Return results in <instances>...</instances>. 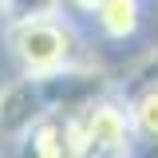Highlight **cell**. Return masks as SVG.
<instances>
[{
    "instance_id": "obj_5",
    "label": "cell",
    "mask_w": 158,
    "mask_h": 158,
    "mask_svg": "<svg viewBox=\"0 0 158 158\" xmlns=\"http://www.w3.org/2000/svg\"><path fill=\"white\" fill-rule=\"evenodd\" d=\"M59 8H63L59 0H8V16H36V12H59Z\"/></svg>"
},
{
    "instance_id": "obj_4",
    "label": "cell",
    "mask_w": 158,
    "mask_h": 158,
    "mask_svg": "<svg viewBox=\"0 0 158 158\" xmlns=\"http://www.w3.org/2000/svg\"><path fill=\"white\" fill-rule=\"evenodd\" d=\"M123 99H127V111H131V123H135L138 142L158 146V75L135 79V87H131Z\"/></svg>"
},
{
    "instance_id": "obj_7",
    "label": "cell",
    "mask_w": 158,
    "mask_h": 158,
    "mask_svg": "<svg viewBox=\"0 0 158 158\" xmlns=\"http://www.w3.org/2000/svg\"><path fill=\"white\" fill-rule=\"evenodd\" d=\"M4 16H8V0H0V24H4Z\"/></svg>"
},
{
    "instance_id": "obj_9",
    "label": "cell",
    "mask_w": 158,
    "mask_h": 158,
    "mask_svg": "<svg viewBox=\"0 0 158 158\" xmlns=\"http://www.w3.org/2000/svg\"><path fill=\"white\" fill-rule=\"evenodd\" d=\"M0 87H4V79H0Z\"/></svg>"
},
{
    "instance_id": "obj_2",
    "label": "cell",
    "mask_w": 158,
    "mask_h": 158,
    "mask_svg": "<svg viewBox=\"0 0 158 158\" xmlns=\"http://www.w3.org/2000/svg\"><path fill=\"white\" fill-rule=\"evenodd\" d=\"M67 127H71V158L75 154L118 158V154L138 150V135H135V123H131V111H127V99L115 95V87L71 107Z\"/></svg>"
},
{
    "instance_id": "obj_3",
    "label": "cell",
    "mask_w": 158,
    "mask_h": 158,
    "mask_svg": "<svg viewBox=\"0 0 158 158\" xmlns=\"http://www.w3.org/2000/svg\"><path fill=\"white\" fill-rule=\"evenodd\" d=\"M91 28L103 44H135L146 28V0H103Z\"/></svg>"
},
{
    "instance_id": "obj_1",
    "label": "cell",
    "mask_w": 158,
    "mask_h": 158,
    "mask_svg": "<svg viewBox=\"0 0 158 158\" xmlns=\"http://www.w3.org/2000/svg\"><path fill=\"white\" fill-rule=\"evenodd\" d=\"M0 48L16 75H56L75 63H87V40L79 32V20L59 12L36 16H8L0 24Z\"/></svg>"
},
{
    "instance_id": "obj_8",
    "label": "cell",
    "mask_w": 158,
    "mask_h": 158,
    "mask_svg": "<svg viewBox=\"0 0 158 158\" xmlns=\"http://www.w3.org/2000/svg\"><path fill=\"white\" fill-rule=\"evenodd\" d=\"M146 75H158V52H154V71H146Z\"/></svg>"
},
{
    "instance_id": "obj_6",
    "label": "cell",
    "mask_w": 158,
    "mask_h": 158,
    "mask_svg": "<svg viewBox=\"0 0 158 158\" xmlns=\"http://www.w3.org/2000/svg\"><path fill=\"white\" fill-rule=\"evenodd\" d=\"M59 4H63V12H67V16H75V20H91L99 12V4H103V0H59Z\"/></svg>"
}]
</instances>
